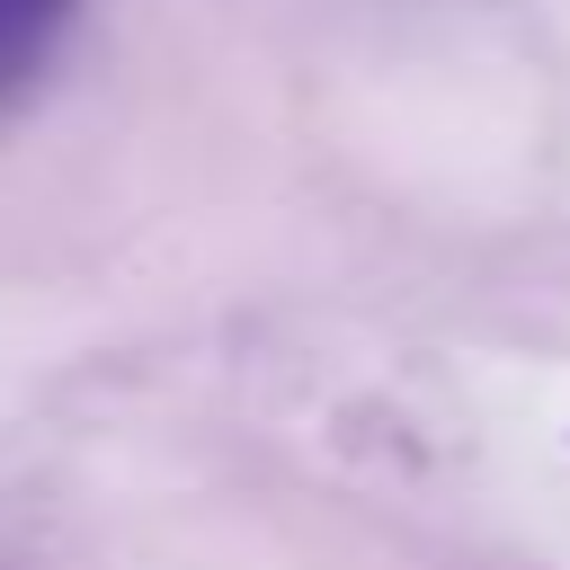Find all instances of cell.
I'll use <instances>...</instances> for the list:
<instances>
[{
	"mask_svg": "<svg viewBox=\"0 0 570 570\" xmlns=\"http://www.w3.org/2000/svg\"><path fill=\"white\" fill-rule=\"evenodd\" d=\"M71 18H80V0H0V107L45 80V62L62 53Z\"/></svg>",
	"mask_w": 570,
	"mask_h": 570,
	"instance_id": "1",
	"label": "cell"
}]
</instances>
